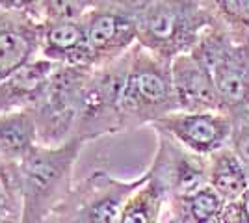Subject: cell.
<instances>
[{"label": "cell", "mask_w": 249, "mask_h": 223, "mask_svg": "<svg viewBox=\"0 0 249 223\" xmlns=\"http://www.w3.org/2000/svg\"><path fill=\"white\" fill-rule=\"evenodd\" d=\"M151 128L155 134H164L190 153L208 158L229 147L234 121L225 112H173Z\"/></svg>", "instance_id": "obj_9"}, {"label": "cell", "mask_w": 249, "mask_h": 223, "mask_svg": "<svg viewBox=\"0 0 249 223\" xmlns=\"http://www.w3.org/2000/svg\"><path fill=\"white\" fill-rule=\"evenodd\" d=\"M219 220H221V218H219ZM218 223H221V222H218Z\"/></svg>", "instance_id": "obj_25"}, {"label": "cell", "mask_w": 249, "mask_h": 223, "mask_svg": "<svg viewBox=\"0 0 249 223\" xmlns=\"http://www.w3.org/2000/svg\"><path fill=\"white\" fill-rule=\"evenodd\" d=\"M39 58L58 65H88L91 67L86 22L41 21Z\"/></svg>", "instance_id": "obj_13"}, {"label": "cell", "mask_w": 249, "mask_h": 223, "mask_svg": "<svg viewBox=\"0 0 249 223\" xmlns=\"http://www.w3.org/2000/svg\"><path fill=\"white\" fill-rule=\"evenodd\" d=\"M178 112L171 64L136 45L128 51L121 91L123 132L153 127L156 121Z\"/></svg>", "instance_id": "obj_2"}, {"label": "cell", "mask_w": 249, "mask_h": 223, "mask_svg": "<svg viewBox=\"0 0 249 223\" xmlns=\"http://www.w3.org/2000/svg\"><path fill=\"white\" fill-rule=\"evenodd\" d=\"M171 78L178 112H223L214 76L192 52L171 62Z\"/></svg>", "instance_id": "obj_11"}, {"label": "cell", "mask_w": 249, "mask_h": 223, "mask_svg": "<svg viewBox=\"0 0 249 223\" xmlns=\"http://www.w3.org/2000/svg\"><path fill=\"white\" fill-rule=\"evenodd\" d=\"M229 147L232 149L236 153V156L249 168V117L234 121Z\"/></svg>", "instance_id": "obj_22"}, {"label": "cell", "mask_w": 249, "mask_h": 223, "mask_svg": "<svg viewBox=\"0 0 249 223\" xmlns=\"http://www.w3.org/2000/svg\"><path fill=\"white\" fill-rule=\"evenodd\" d=\"M212 24L203 0H147L138 17V45L171 64L192 52Z\"/></svg>", "instance_id": "obj_3"}, {"label": "cell", "mask_w": 249, "mask_h": 223, "mask_svg": "<svg viewBox=\"0 0 249 223\" xmlns=\"http://www.w3.org/2000/svg\"><path fill=\"white\" fill-rule=\"evenodd\" d=\"M108 0H43L41 21H80Z\"/></svg>", "instance_id": "obj_21"}, {"label": "cell", "mask_w": 249, "mask_h": 223, "mask_svg": "<svg viewBox=\"0 0 249 223\" xmlns=\"http://www.w3.org/2000/svg\"><path fill=\"white\" fill-rule=\"evenodd\" d=\"M41 21L0 10V80L39 58Z\"/></svg>", "instance_id": "obj_12"}, {"label": "cell", "mask_w": 249, "mask_h": 223, "mask_svg": "<svg viewBox=\"0 0 249 223\" xmlns=\"http://www.w3.org/2000/svg\"><path fill=\"white\" fill-rule=\"evenodd\" d=\"M147 171L162 184L167 201L208 186V158L190 153L164 134H156V151Z\"/></svg>", "instance_id": "obj_10"}, {"label": "cell", "mask_w": 249, "mask_h": 223, "mask_svg": "<svg viewBox=\"0 0 249 223\" xmlns=\"http://www.w3.org/2000/svg\"><path fill=\"white\" fill-rule=\"evenodd\" d=\"M162 223H180L177 218H173L171 214L167 212V208H166V214H164V220H162Z\"/></svg>", "instance_id": "obj_24"}, {"label": "cell", "mask_w": 249, "mask_h": 223, "mask_svg": "<svg viewBox=\"0 0 249 223\" xmlns=\"http://www.w3.org/2000/svg\"><path fill=\"white\" fill-rule=\"evenodd\" d=\"M147 0H108L84 17L91 67L112 64L138 45V17Z\"/></svg>", "instance_id": "obj_8"}, {"label": "cell", "mask_w": 249, "mask_h": 223, "mask_svg": "<svg viewBox=\"0 0 249 223\" xmlns=\"http://www.w3.org/2000/svg\"><path fill=\"white\" fill-rule=\"evenodd\" d=\"M212 22L234 41L249 43V0H203Z\"/></svg>", "instance_id": "obj_19"}, {"label": "cell", "mask_w": 249, "mask_h": 223, "mask_svg": "<svg viewBox=\"0 0 249 223\" xmlns=\"http://www.w3.org/2000/svg\"><path fill=\"white\" fill-rule=\"evenodd\" d=\"M208 186L225 203L240 199L249 188V168L225 147L208 156Z\"/></svg>", "instance_id": "obj_16"}, {"label": "cell", "mask_w": 249, "mask_h": 223, "mask_svg": "<svg viewBox=\"0 0 249 223\" xmlns=\"http://www.w3.org/2000/svg\"><path fill=\"white\" fill-rule=\"evenodd\" d=\"M93 67L60 65L39 101L32 108L37 138L43 147H60L74 138L82 91Z\"/></svg>", "instance_id": "obj_5"}, {"label": "cell", "mask_w": 249, "mask_h": 223, "mask_svg": "<svg viewBox=\"0 0 249 223\" xmlns=\"http://www.w3.org/2000/svg\"><path fill=\"white\" fill-rule=\"evenodd\" d=\"M143 181L145 173L124 181L106 171H93L74 184L52 220L54 223H119L128 197Z\"/></svg>", "instance_id": "obj_6"}, {"label": "cell", "mask_w": 249, "mask_h": 223, "mask_svg": "<svg viewBox=\"0 0 249 223\" xmlns=\"http://www.w3.org/2000/svg\"><path fill=\"white\" fill-rule=\"evenodd\" d=\"M128 52L112 64L93 67L86 80L74 138L86 143L123 132L121 91Z\"/></svg>", "instance_id": "obj_7"}, {"label": "cell", "mask_w": 249, "mask_h": 223, "mask_svg": "<svg viewBox=\"0 0 249 223\" xmlns=\"http://www.w3.org/2000/svg\"><path fill=\"white\" fill-rule=\"evenodd\" d=\"M166 208V190L149 171H145V181L128 197L119 223H162Z\"/></svg>", "instance_id": "obj_17"}, {"label": "cell", "mask_w": 249, "mask_h": 223, "mask_svg": "<svg viewBox=\"0 0 249 223\" xmlns=\"http://www.w3.org/2000/svg\"><path fill=\"white\" fill-rule=\"evenodd\" d=\"M21 212L19 166L0 156V223H21Z\"/></svg>", "instance_id": "obj_20"}, {"label": "cell", "mask_w": 249, "mask_h": 223, "mask_svg": "<svg viewBox=\"0 0 249 223\" xmlns=\"http://www.w3.org/2000/svg\"><path fill=\"white\" fill-rule=\"evenodd\" d=\"M192 54L214 76L223 112L232 121L249 117V43L234 41L212 24Z\"/></svg>", "instance_id": "obj_4"}, {"label": "cell", "mask_w": 249, "mask_h": 223, "mask_svg": "<svg viewBox=\"0 0 249 223\" xmlns=\"http://www.w3.org/2000/svg\"><path fill=\"white\" fill-rule=\"evenodd\" d=\"M60 65L45 58H36L19 71L0 80V116L32 110Z\"/></svg>", "instance_id": "obj_14"}, {"label": "cell", "mask_w": 249, "mask_h": 223, "mask_svg": "<svg viewBox=\"0 0 249 223\" xmlns=\"http://www.w3.org/2000/svg\"><path fill=\"white\" fill-rule=\"evenodd\" d=\"M86 141L69 139L60 147H37L19 164L21 223H47L74 188V168Z\"/></svg>", "instance_id": "obj_1"}, {"label": "cell", "mask_w": 249, "mask_h": 223, "mask_svg": "<svg viewBox=\"0 0 249 223\" xmlns=\"http://www.w3.org/2000/svg\"><path fill=\"white\" fill-rule=\"evenodd\" d=\"M227 203L210 186L192 195L167 201V212L180 223H218Z\"/></svg>", "instance_id": "obj_18"}, {"label": "cell", "mask_w": 249, "mask_h": 223, "mask_svg": "<svg viewBox=\"0 0 249 223\" xmlns=\"http://www.w3.org/2000/svg\"><path fill=\"white\" fill-rule=\"evenodd\" d=\"M219 222L221 223H249V188L240 199L225 205Z\"/></svg>", "instance_id": "obj_23"}, {"label": "cell", "mask_w": 249, "mask_h": 223, "mask_svg": "<svg viewBox=\"0 0 249 223\" xmlns=\"http://www.w3.org/2000/svg\"><path fill=\"white\" fill-rule=\"evenodd\" d=\"M39 145L36 119L30 110L0 116V156L19 166Z\"/></svg>", "instance_id": "obj_15"}]
</instances>
